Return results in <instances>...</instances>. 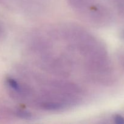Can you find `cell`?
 I'll list each match as a JSON object with an SVG mask.
<instances>
[{
	"label": "cell",
	"mask_w": 124,
	"mask_h": 124,
	"mask_svg": "<svg viewBox=\"0 0 124 124\" xmlns=\"http://www.w3.org/2000/svg\"><path fill=\"white\" fill-rule=\"evenodd\" d=\"M42 107L45 110H58L63 108V105L60 103L55 102H49L43 104Z\"/></svg>",
	"instance_id": "cell-1"
},
{
	"label": "cell",
	"mask_w": 124,
	"mask_h": 124,
	"mask_svg": "<svg viewBox=\"0 0 124 124\" xmlns=\"http://www.w3.org/2000/svg\"><path fill=\"white\" fill-rule=\"evenodd\" d=\"M6 82H7V85H8L9 87L11 89L15 91L18 93H21V92H22L23 91V88L21 87L20 85L18 84V82L17 81H16L13 79L11 78H7V79H6Z\"/></svg>",
	"instance_id": "cell-2"
},
{
	"label": "cell",
	"mask_w": 124,
	"mask_h": 124,
	"mask_svg": "<svg viewBox=\"0 0 124 124\" xmlns=\"http://www.w3.org/2000/svg\"><path fill=\"white\" fill-rule=\"evenodd\" d=\"M16 115L18 117L23 119H31L32 117L31 113L27 111H24V110H17L16 111Z\"/></svg>",
	"instance_id": "cell-3"
},
{
	"label": "cell",
	"mask_w": 124,
	"mask_h": 124,
	"mask_svg": "<svg viewBox=\"0 0 124 124\" xmlns=\"http://www.w3.org/2000/svg\"><path fill=\"white\" fill-rule=\"evenodd\" d=\"M114 122L117 124H124V117L121 115H117L114 117Z\"/></svg>",
	"instance_id": "cell-4"
},
{
	"label": "cell",
	"mask_w": 124,
	"mask_h": 124,
	"mask_svg": "<svg viewBox=\"0 0 124 124\" xmlns=\"http://www.w3.org/2000/svg\"><path fill=\"white\" fill-rule=\"evenodd\" d=\"M2 29H1V27H0V36H1V35H2Z\"/></svg>",
	"instance_id": "cell-5"
}]
</instances>
